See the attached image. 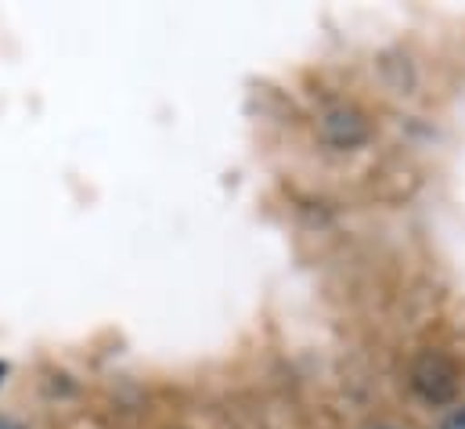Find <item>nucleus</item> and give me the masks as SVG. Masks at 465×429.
<instances>
[{
  "label": "nucleus",
  "instance_id": "nucleus-1",
  "mask_svg": "<svg viewBox=\"0 0 465 429\" xmlns=\"http://www.w3.org/2000/svg\"><path fill=\"white\" fill-rule=\"evenodd\" d=\"M415 386H419L430 401H448L451 390H455V372H451L440 357H426V361L415 368Z\"/></svg>",
  "mask_w": 465,
  "mask_h": 429
},
{
  "label": "nucleus",
  "instance_id": "nucleus-2",
  "mask_svg": "<svg viewBox=\"0 0 465 429\" xmlns=\"http://www.w3.org/2000/svg\"><path fill=\"white\" fill-rule=\"evenodd\" d=\"M444 429H465V408L451 412V415H448V423H444Z\"/></svg>",
  "mask_w": 465,
  "mask_h": 429
},
{
  "label": "nucleus",
  "instance_id": "nucleus-3",
  "mask_svg": "<svg viewBox=\"0 0 465 429\" xmlns=\"http://www.w3.org/2000/svg\"><path fill=\"white\" fill-rule=\"evenodd\" d=\"M0 429H22L18 423H11V419H0Z\"/></svg>",
  "mask_w": 465,
  "mask_h": 429
},
{
  "label": "nucleus",
  "instance_id": "nucleus-4",
  "mask_svg": "<svg viewBox=\"0 0 465 429\" xmlns=\"http://www.w3.org/2000/svg\"><path fill=\"white\" fill-rule=\"evenodd\" d=\"M375 429H390V426H375Z\"/></svg>",
  "mask_w": 465,
  "mask_h": 429
},
{
  "label": "nucleus",
  "instance_id": "nucleus-5",
  "mask_svg": "<svg viewBox=\"0 0 465 429\" xmlns=\"http://www.w3.org/2000/svg\"><path fill=\"white\" fill-rule=\"evenodd\" d=\"M0 372H4V368H0Z\"/></svg>",
  "mask_w": 465,
  "mask_h": 429
}]
</instances>
